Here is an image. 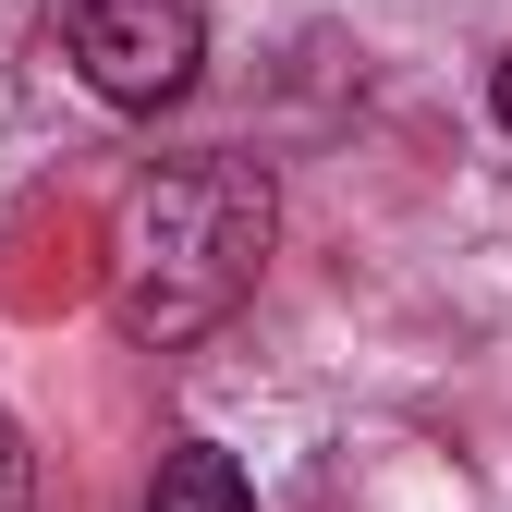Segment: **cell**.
Here are the masks:
<instances>
[{"label":"cell","mask_w":512,"mask_h":512,"mask_svg":"<svg viewBox=\"0 0 512 512\" xmlns=\"http://www.w3.org/2000/svg\"><path fill=\"white\" fill-rule=\"evenodd\" d=\"M0 512H37V439L0 415Z\"/></svg>","instance_id":"277c9868"},{"label":"cell","mask_w":512,"mask_h":512,"mask_svg":"<svg viewBox=\"0 0 512 512\" xmlns=\"http://www.w3.org/2000/svg\"><path fill=\"white\" fill-rule=\"evenodd\" d=\"M147 512H256V488H244V464L220 439H171L159 476H147Z\"/></svg>","instance_id":"3957f363"},{"label":"cell","mask_w":512,"mask_h":512,"mask_svg":"<svg viewBox=\"0 0 512 512\" xmlns=\"http://www.w3.org/2000/svg\"><path fill=\"white\" fill-rule=\"evenodd\" d=\"M269 244H281V183L256 159H232V147L159 159L110 220V317L147 354H183L256 293Z\"/></svg>","instance_id":"6da1fadb"},{"label":"cell","mask_w":512,"mask_h":512,"mask_svg":"<svg viewBox=\"0 0 512 512\" xmlns=\"http://www.w3.org/2000/svg\"><path fill=\"white\" fill-rule=\"evenodd\" d=\"M488 110H500V135H512V49H500V74H488Z\"/></svg>","instance_id":"5b68a950"},{"label":"cell","mask_w":512,"mask_h":512,"mask_svg":"<svg viewBox=\"0 0 512 512\" xmlns=\"http://www.w3.org/2000/svg\"><path fill=\"white\" fill-rule=\"evenodd\" d=\"M61 61L110 110H171L208 61V0H61Z\"/></svg>","instance_id":"7a4b0ae2"}]
</instances>
